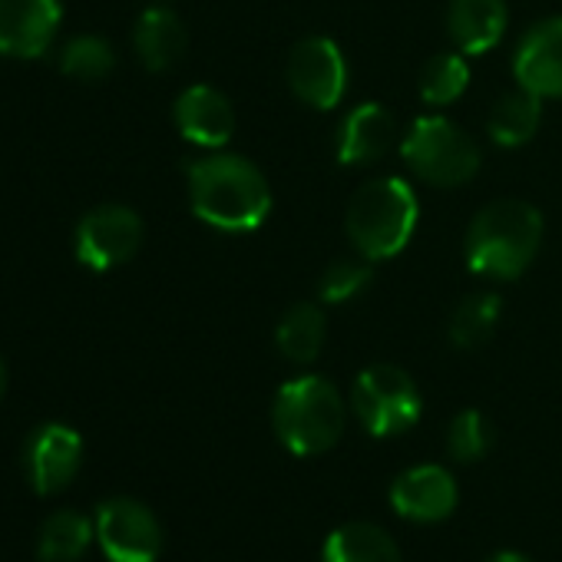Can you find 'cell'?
Returning a JSON list of instances; mask_svg holds the SVG:
<instances>
[{
    "instance_id": "cell-17",
    "label": "cell",
    "mask_w": 562,
    "mask_h": 562,
    "mask_svg": "<svg viewBox=\"0 0 562 562\" xmlns=\"http://www.w3.org/2000/svg\"><path fill=\"white\" fill-rule=\"evenodd\" d=\"M186 27L182 21L166 11V8H149L139 21H136V31H133V47L143 60L146 70L153 74H162L169 67H176L186 54Z\"/></svg>"
},
{
    "instance_id": "cell-4",
    "label": "cell",
    "mask_w": 562,
    "mask_h": 562,
    "mask_svg": "<svg viewBox=\"0 0 562 562\" xmlns=\"http://www.w3.org/2000/svg\"><path fill=\"white\" fill-rule=\"evenodd\" d=\"M417 195L404 179L381 176L364 182L348 202V235L368 261L394 258L417 228Z\"/></svg>"
},
{
    "instance_id": "cell-23",
    "label": "cell",
    "mask_w": 562,
    "mask_h": 562,
    "mask_svg": "<svg viewBox=\"0 0 562 562\" xmlns=\"http://www.w3.org/2000/svg\"><path fill=\"white\" fill-rule=\"evenodd\" d=\"M470 83V67L460 54H437L420 74V97L430 106H447L463 97Z\"/></svg>"
},
{
    "instance_id": "cell-11",
    "label": "cell",
    "mask_w": 562,
    "mask_h": 562,
    "mask_svg": "<svg viewBox=\"0 0 562 562\" xmlns=\"http://www.w3.org/2000/svg\"><path fill=\"white\" fill-rule=\"evenodd\" d=\"M391 506L404 519L440 522L457 509V480L437 463L411 467L391 483Z\"/></svg>"
},
{
    "instance_id": "cell-24",
    "label": "cell",
    "mask_w": 562,
    "mask_h": 562,
    "mask_svg": "<svg viewBox=\"0 0 562 562\" xmlns=\"http://www.w3.org/2000/svg\"><path fill=\"white\" fill-rule=\"evenodd\" d=\"M113 67H116V54L103 37H90V34L74 37L60 54V70L83 83H97V80L110 77Z\"/></svg>"
},
{
    "instance_id": "cell-26",
    "label": "cell",
    "mask_w": 562,
    "mask_h": 562,
    "mask_svg": "<svg viewBox=\"0 0 562 562\" xmlns=\"http://www.w3.org/2000/svg\"><path fill=\"white\" fill-rule=\"evenodd\" d=\"M371 278H374V271H371L368 261H338V265H331L325 271L322 285H318L322 302H328V305L351 302L371 285Z\"/></svg>"
},
{
    "instance_id": "cell-25",
    "label": "cell",
    "mask_w": 562,
    "mask_h": 562,
    "mask_svg": "<svg viewBox=\"0 0 562 562\" xmlns=\"http://www.w3.org/2000/svg\"><path fill=\"white\" fill-rule=\"evenodd\" d=\"M493 447V427L480 411H460L450 427H447V450L453 460L460 463H473L480 457H486V450Z\"/></svg>"
},
{
    "instance_id": "cell-27",
    "label": "cell",
    "mask_w": 562,
    "mask_h": 562,
    "mask_svg": "<svg viewBox=\"0 0 562 562\" xmlns=\"http://www.w3.org/2000/svg\"><path fill=\"white\" fill-rule=\"evenodd\" d=\"M486 562H529V559L519 555V552H496V555H490Z\"/></svg>"
},
{
    "instance_id": "cell-7",
    "label": "cell",
    "mask_w": 562,
    "mask_h": 562,
    "mask_svg": "<svg viewBox=\"0 0 562 562\" xmlns=\"http://www.w3.org/2000/svg\"><path fill=\"white\" fill-rule=\"evenodd\" d=\"M97 536L110 562H156L162 552V529L149 506L116 496L97 513Z\"/></svg>"
},
{
    "instance_id": "cell-9",
    "label": "cell",
    "mask_w": 562,
    "mask_h": 562,
    "mask_svg": "<svg viewBox=\"0 0 562 562\" xmlns=\"http://www.w3.org/2000/svg\"><path fill=\"white\" fill-rule=\"evenodd\" d=\"M289 83L295 97L315 110H335L348 90V64L335 41L308 37L292 50Z\"/></svg>"
},
{
    "instance_id": "cell-5",
    "label": "cell",
    "mask_w": 562,
    "mask_h": 562,
    "mask_svg": "<svg viewBox=\"0 0 562 562\" xmlns=\"http://www.w3.org/2000/svg\"><path fill=\"white\" fill-rule=\"evenodd\" d=\"M404 162L430 186H463L480 169L476 143L443 116H420L404 146Z\"/></svg>"
},
{
    "instance_id": "cell-8",
    "label": "cell",
    "mask_w": 562,
    "mask_h": 562,
    "mask_svg": "<svg viewBox=\"0 0 562 562\" xmlns=\"http://www.w3.org/2000/svg\"><path fill=\"white\" fill-rule=\"evenodd\" d=\"M143 222L126 205H100L77 225V258L93 271H110L139 251Z\"/></svg>"
},
{
    "instance_id": "cell-28",
    "label": "cell",
    "mask_w": 562,
    "mask_h": 562,
    "mask_svg": "<svg viewBox=\"0 0 562 562\" xmlns=\"http://www.w3.org/2000/svg\"><path fill=\"white\" fill-rule=\"evenodd\" d=\"M8 391V368H4V358H0V397Z\"/></svg>"
},
{
    "instance_id": "cell-1",
    "label": "cell",
    "mask_w": 562,
    "mask_h": 562,
    "mask_svg": "<svg viewBox=\"0 0 562 562\" xmlns=\"http://www.w3.org/2000/svg\"><path fill=\"white\" fill-rule=\"evenodd\" d=\"M192 212L222 232H251L271 209V189L261 169L241 156H209L189 166Z\"/></svg>"
},
{
    "instance_id": "cell-21",
    "label": "cell",
    "mask_w": 562,
    "mask_h": 562,
    "mask_svg": "<svg viewBox=\"0 0 562 562\" xmlns=\"http://www.w3.org/2000/svg\"><path fill=\"white\" fill-rule=\"evenodd\" d=\"M93 539V522L83 513L64 509L54 513L37 539V555L44 562H77Z\"/></svg>"
},
{
    "instance_id": "cell-2",
    "label": "cell",
    "mask_w": 562,
    "mask_h": 562,
    "mask_svg": "<svg viewBox=\"0 0 562 562\" xmlns=\"http://www.w3.org/2000/svg\"><path fill=\"white\" fill-rule=\"evenodd\" d=\"M542 241V215L529 202L499 199L476 212L467 228V265L470 271L496 281L519 278L536 258Z\"/></svg>"
},
{
    "instance_id": "cell-13",
    "label": "cell",
    "mask_w": 562,
    "mask_h": 562,
    "mask_svg": "<svg viewBox=\"0 0 562 562\" xmlns=\"http://www.w3.org/2000/svg\"><path fill=\"white\" fill-rule=\"evenodd\" d=\"M83 460V440L77 430L64 427V424H47L41 427L31 443H27V470H31V483L37 493L50 496L60 493L80 470Z\"/></svg>"
},
{
    "instance_id": "cell-19",
    "label": "cell",
    "mask_w": 562,
    "mask_h": 562,
    "mask_svg": "<svg viewBox=\"0 0 562 562\" xmlns=\"http://www.w3.org/2000/svg\"><path fill=\"white\" fill-rule=\"evenodd\" d=\"M539 116H542V100L519 87L496 100V106L490 110V120H486V133L496 146L516 149L536 136Z\"/></svg>"
},
{
    "instance_id": "cell-18",
    "label": "cell",
    "mask_w": 562,
    "mask_h": 562,
    "mask_svg": "<svg viewBox=\"0 0 562 562\" xmlns=\"http://www.w3.org/2000/svg\"><path fill=\"white\" fill-rule=\"evenodd\" d=\"M325 562H404L394 536L378 522H345L325 542Z\"/></svg>"
},
{
    "instance_id": "cell-14",
    "label": "cell",
    "mask_w": 562,
    "mask_h": 562,
    "mask_svg": "<svg viewBox=\"0 0 562 562\" xmlns=\"http://www.w3.org/2000/svg\"><path fill=\"white\" fill-rule=\"evenodd\" d=\"M176 126L189 143L205 146V149H218L235 133V110L218 90L199 83V87H189L179 93Z\"/></svg>"
},
{
    "instance_id": "cell-22",
    "label": "cell",
    "mask_w": 562,
    "mask_h": 562,
    "mask_svg": "<svg viewBox=\"0 0 562 562\" xmlns=\"http://www.w3.org/2000/svg\"><path fill=\"white\" fill-rule=\"evenodd\" d=\"M499 312H503V302H499V295H493V292L463 299V302L457 305L453 318H450V341H453L457 348H463V351L480 348V345L493 335V328H496V322H499Z\"/></svg>"
},
{
    "instance_id": "cell-16",
    "label": "cell",
    "mask_w": 562,
    "mask_h": 562,
    "mask_svg": "<svg viewBox=\"0 0 562 562\" xmlns=\"http://www.w3.org/2000/svg\"><path fill=\"white\" fill-rule=\"evenodd\" d=\"M506 0H450V37L460 47V54L480 57L493 50L506 34Z\"/></svg>"
},
{
    "instance_id": "cell-20",
    "label": "cell",
    "mask_w": 562,
    "mask_h": 562,
    "mask_svg": "<svg viewBox=\"0 0 562 562\" xmlns=\"http://www.w3.org/2000/svg\"><path fill=\"white\" fill-rule=\"evenodd\" d=\"M278 351L285 355L289 361L295 364H312L318 355H322V345H325V315L318 305H295L281 315L278 322Z\"/></svg>"
},
{
    "instance_id": "cell-10",
    "label": "cell",
    "mask_w": 562,
    "mask_h": 562,
    "mask_svg": "<svg viewBox=\"0 0 562 562\" xmlns=\"http://www.w3.org/2000/svg\"><path fill=\"white\" fill-rule=\"evenodd\" d=\"M64 21L60 0H0V57L47 54Z\"/></svg>"
},
{
    "instance_id": "cell-3",
    "label": "cell",
    "mask_w": 562,
    "mask_h": 562,
    "mask_svg": "<svg viewBox=\"0 0 562 562\" xmlns=\"http://www.w3.org/2000/svg\"><path fill=\"white\" fill-rule=\"evenodd\" d=\"M271 424L278 440L292 453L318 457L331 450L345 434L348 424L345 397L331 381L318 374L295 378L278 391L271 407Z\"/></svg>"
},
{
    "instance_id": "cell-12",
    "label": "cell",
    "mask_w": 562,
    "mask_h": 562,
    "mask_svg": "<svg viewBox=\"0 0 562 562\" xmlns=\"http://www.w3.org/2000/svg\"><path fill=\"white\" fill-rule=\"evenodd\" d=\"M513 74L516 83L539 100L562 97V18H549L522 37Z\"/></svg>"
},
{
    "instance_id": "cell-6",
    "label": "cell",
    "mask_w": 562,
    "mask_h": 562,
    "mask_svg": "<svg viewBox=\"0 0 562 562\" xmlns=\"http://www.w3.org/2000/svg\"><path fill=\"white\" fill-rule=\"evenodd\" d=\"M351 407L371 437H397L420 420L424 401L407 371L394 364H374L358 374Z\"/></svg>"
},
{
    "instance_id": "cell-15",
    "label": "cell",
    "mask_w": 562,
    "mask_h": 562,
    "mask_svg": "<svg viewBox=\"0 0 562 562\" xmlns=\"http://www.w3.org/2000/svg\"><path fill=\"white\" fill-rule=\"evenodd\" d=\"M394 136H397L394 116L381 103H361L345 116L338 130V159L345 166L374 162L394 146Z\"/></svg>"
}]
</instances>
